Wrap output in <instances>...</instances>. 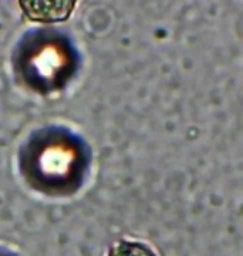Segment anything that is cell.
Segmentation results:
<instances>
[{
  "label": "cell",
  "instance_id": "2",
  "mask_svg": "<svg viewBox=\"0 0 243 256\" xmlns=\"http://www.w3.org/2000/svg\"><path fill=\"white\" fill-rule=\"evenodd\" d=\"M42 164L47 172L54 170L53 174H63L72 164V152L64 148H60V146L52 148L43 154Z\"/></svg>",
  "mask_w": 243,
  "mask_h": 256
},
{
  "label": "cell",
  "instance_id": "1",
  "mask_svg": "<svg viewBox=\"0 0 243 256\" xmlns=\"http://www.w3.org/2000/svg\"><path fill=\"white\" fill-rule=\"evenodd\" d=\"M20 6L33 20L53 22L68 18L74 9V2H22Z\"/></svg>",
  "mask_w": 243,
  "mask_h": 256
},
{
  "label": "cell",
  "instance_id": "3",
  "mask_svg": "<svg viewBox=\"0 0 243 256\" xmlns=\"http://www.w3.org/2000/svg\"><path fill=\"white\" fill-rule=\"evenodd\" d=\"M108 256H156L148 246L138 242L122 240L111 248Z\"/></svg>",
  "mask_w": 243,
  "mask_h": 256
}]
</instances>
